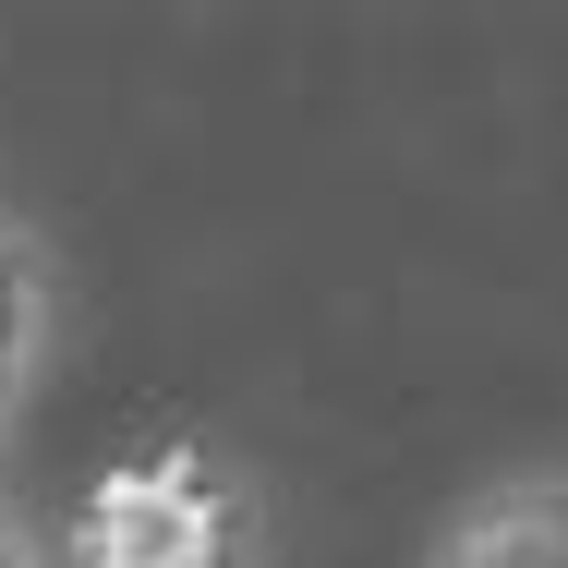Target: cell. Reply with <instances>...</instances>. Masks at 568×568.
<instances>
[{"label":"cell","mask_w":568,"mask_h":568,"mask_svg":"<svg viewBox=\"0 0 568 568\" xmlns=\"http://www.w3.org/2000/svg\"><path fill=\"white\" fill-rule=\"evenodd\" d=\"M0 568H49V532H37L12 496H0Z\"/></svg>","instance_id":"277c9868"},{"label":"cell","mask_w":568,"mask_h":568,"mask_svg":"<svg viewBox=\"0 0 568 568\" xmlns=\"http://www.w3.org/2000/svg\"><path fill=\"white\" fill-rule=\"evenodd\" d=\"M49 339H61V266H49V242H37V230L0 206V436H12V412L37 399Z\"/></svg>","instance_id":"3957f363"},{"label":"cell","mask_w":568,"mask_h":568,"mask_svg":"<svg viewBox=\"0 0 568 568\" xmlns=\"http://www.w3.org/2000/svg\"><path fill=\"white\" fill-rule=\"evenodd\" d=\"M424 568H568V471H508L436 532Z\"/></svg>","instance_id":"7a4b0ae2"},{"label":"cell","mask_w":568,"mask_h":568,"mask_svg":"<svg viewBox=\"0 0 568 568\" xmlns=\"http://www.w3.org/2000/svg\"><path fill=\"white\" fill-rule=\"evenodd\" d=\"M49 568H266V496L206 436H133L49 520Z\"/></svg>","instance_id":"6da1fadb"}]
</instances>
